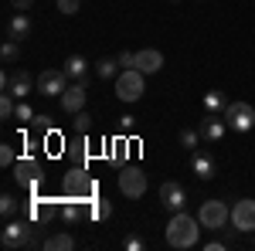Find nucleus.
I'll use <instances>...</instances> for the list:
<instances>
[{
  "mask_svg": "<svg viewBox=\"0 0 255 251\" xmlns=\"http://www.w3.org/2000/svg\"><path fill=\"white\" fill-rule=\"evenodd\" d=\"M116 58H119V65H123V68H133V61H136V51H119Z\"/></svg>",
  "mask_w": 255,
  "mask_h": 251,
  "instance_id": "35",
  "label": "nucleus"
},
{
  "mask_svg": "<svg viewBox=\"0 0 255 251\" xmlns=\"http://www.w3.org/2000/svg\"><path fill=\"white\" fill-rule=\"evenodd\" d=\"M146 187H150V180H146V173H143L139 167H123V170H119V193H123V197L139 200V197L146 193Z\"/></svg>",
  "mask_w": 255,
  "mask_h": 251,
  "instance_id": "8",
  "label": "nucleus"
},
{
  "mask_svg": "<svg viewBox=\"0 0 255 251\" xmlns=\"http://www.w3.org/2000/svg\"><path fill=\"white\" fill-rule=\"evenodd\" d=\"M41 180V163H38V156H31V153H24L14 163V183H20V187H31V183H38Z\"/></svg>",
  "mask_w": 255,
  "mask_h": 251,
  "instance_id": "13",
  "label": "nucleus"
},
{
  "mask_svg": "<svg viewBox=\"0 0 255 251\" xmlns=\"http://www.w3.org/2000/svg\"><path fill=\"white\" fill-rule=\"evenodd\" d=\"M218 234H221V241H225L228 248H235V245H238V234H242V231H238L235 224L228 221V224H225V228H221V231H218Z\"/></svg>",
  "mask_w": 255,
  "mask_h": 251,
  "instance_id": "29",
  "label": "nucleus"
},
{
  "mask_svg": "<svg viewBox=\"0 0 255 251\" xmlns=\"http://www.w3.org/2000/svg\"><path fill=\"white\" fill-rule=\"evenodd\" d=\"M31 231H34V221L27 217H10L3 228H0V248L7 251H17V248H27V238H31Z\"/></svg>",
  "mask_w": 255,
  "mask_h": 251,
  "instance_id": "4",
  "label": "nucleus"
},
{
  "mask_svg": "<svg viewBox=\"0 0 255 251\" xmlns=\"http://www.w3.org/2000/svg\"><path fill=\"white\" fill-rule=\"evenodd\" d=\"M55 7H58L61 14H79L82 3H79V0H55Z\"/></svg>",
  "mask_w": 255,
  "mask_h": 251,
  "instance_id": "33",
  "label": "nucleus"
},
{
  "mask_svg": "<svg viewBox=\"0 0 255 251\" xmlns=\"http://www.w3.org/2000/svg\"><path fill=\"white\" fill-rule=\"evenodd\" d=\"M221 119L228 122L232 133H252L255 129V105H249V102H228V109L221 112Z\"/></svg>",
  "mask_w": 255,
  "mask_h": 251,
  "instance_id": "7",
  "label": "nucleus"
},
{
  "mask_svg": "<svg viewBox=\"0 0 255 251\" xmlns=\"http://www.w3.org/2000/svg\"><path fill=\"white\" fill-rule=\"evenodd\" d=\"M0 88L10 92L14 98H27L31 92H38V75H31V72H24V68H3Z\"/></svg>",
  "mask_w": 255,
  "mask_h": 251,
  "instance_id": "3",
  "label": "nucleus"
},
{
  "mask_svg": "<svg viewBox=\"0 0 255 251\" xmlns=\"http://www.w3.org/2000/svg\"><path fill=\"white\" fill-rule=\"evenodd\" d=\"M92 72H96V78H102V82H116L119 72H123V65H119V58H102L92 65Z\"/></svg>",
  "mask_w": 255,
  "mask_h": 251,
  "instance_id": "19",
  "label": "nucleus"
},
{
  "mask_svg": "<svg viewBox=\"0 0 255 251\" xmlns=\"http://www.w3.org/2000/svg\"><path fill=\"white\" fill-rule=\"evenodd\" d=\"M61 68H65V75L72 78V82H89V75H96V72H92V65L82 58V55H72Z\"/></svg>",
  "mask_w": 255,
  "mask_h": 251,
  "instance_id": "18",
  "label": "nucleus"
},
{
  "mask_svg": "<svg viewBox=\"0 0 255 251\" xmlns=\"http://www.w3.org/2000/svg\"><path fill=\"white\" fill-rule=\"evenodd\" d=\"M72 129L89 136V129H92V116H89L85 109H82V112H75V116H72Z\"/></svg>",
  "mask_w": 255,
  "mask_h": 251,
  "instance_id": "26",
  "label": "nucleus"
},
{
  "mask_svg": "<svg viewBox=\"0 0 255 251\" xmlns=\"http://www.w3.org/2000/svg\"><path fill=\"white\" fill-rule=\"evenodd\" d=\"M197 133H201V143L211 146V143H221L225 133H232V129H228V122H225L221 116H211V112H208V116L197 122Z\"/></svg>",
  "mask_w": 255,
  "mask_h": 251,
  "instance_id": "14",
  "label": "nucleus"
},
{
  "mask_svg": "<svg viewBox=\"0 0 255 251\" xmlns=\"http://www.w3.org/2000/svg\"><path fill=\"white\" fill-rule=\"evenodd\" d=\"M197 241H201V221L191 217L187 211L170 214V221H167V245L177 251H187V248H194Z\"/></svg>",
  "mask_w": 255,
  "mask_h": 251,
  "instance_id": "1",
  "label": "nucleus"
},
{
  "mask_svg": "<svg viewBox=\"0 0 255 251\" xmlns=\"http://www.w3.org/2000/svg\"><path fill=\"white\" fill-rule=\"evenodd\" d=\"M180 146H184V150H197V146H201V133H197V126H194V129H180Z\"/></svg>",
  "mask_w": 255,
  "mask_h": 251,
  "instance_id": "27",
  "label": "nucleus"
},
{
  "mask_svg": "<svg viewBox=\"0 0 255 251\" xmlns=\"http://www.w3.org/2000/svg\"><path fill=\"white\" fill-rule=\"evenodd\" d=\"M0 61L3 65H17L20 61V41H3V48H0Z\"/></svg>",
  "mask_w": 255,
  "mask_h": 251,
  "instance_id": "24",
  "label": "nucleus"
},
{
  "mask_svg": "<svg viewBox=\"0 0 255 251\" xmlns=\"http://www.w3.org/2000/svg\"><path fill=\"white\" fill-rule=\"evenodd\" d=\"M34 116H38V112H34L24 98H17V112H14V119H20V122H34Z\"/></svg>",
  "mask_w": 255,
  "mask_h": 251,
  "instance_id": "30",
  "label": "nucleus"
},
{
  "mask_svg": "<svg viewBox=\"0 0 255 251\" xmlns=\"http://www.w3.org/2000/svg\"><path fill=\"white\" fill-rule=\"evenodd\" d=\"M44 150H48V153H58V150H61V136L58 133H48V136H44Z\"/></svg>",
  "mask_w": 255,
  "mask_h": 251,
  "instance_id": "34",
  "label": "nucleus"
},
{
  "mask_svg": "<svg viewBox=\"0 0 255 251\" xmlns=\"http://www.w3.org/2000/svg\"><path fill=\"white\" fill-rule=\"evenodd\" d=\"M14 163H17L14 146H10V143H3V146H0V167H14Z\"/></svg>",
  "mask_w": 255,
  "mask_h": 251,
  "instance_id": "31",
  "label": "nucleus"
},
{
  "mask_svg": "<svg viewBox=\"0 0 255 251\" xmlns=\"http://www.w3.org/2000/svg\"><path fill=\"white\" fill-rule=\"evenodd\" d=\"M170 3H177V0H170Z\"/></svg>",
  "mask_w": 255,
  "mask_h": 251,
  "instance_id": "41",
  "label": "nucleus"
},
{
  "mask_svg": "<svg viewBox=\"0 0 255 251\" xmlns=\"http://www.w3.org/2000/svg\"><path fill=\"white\" fill-rule=\"evenodd\" d=\"M197 221H201V228H208L211 234H218L232 221V207H228L225 200H204L201 211H197Z\"/></svg>",
  "mask_w": 255,
  "mask_h": 251,
  "instance_id": "6",
  "label": "nucleus"
},
{
  "mask_svg": "<svg viewBox=\"0 0 255 251\" xmlns=\"http://www.w3.org/2000/svg\"><path fill=\"white\" fill-rule=\"evenodd\" d=\"M31 31H34V24H31L27 14H20V10H14V14L7 17V24H3V34H7L10 41H27Z\"/></svg>",
  "mask_w": 255,
  "mask_h": 251,
  "instance_id": "16",
  "label": "nucleus"
},
{
  "mask_svg": "<svg viewBox=\"0 0 255 251\" xmlns=\"http://www.w3.org/2000/svg\"><path fill=\"white\" fill-rule=\"evenodd\" d=\"M61 112L65 116H75V112H82L85 109V102H89V88H85V82H72L65 92H61Z\"/></svg>",
  "mask_w": 255,
  "mask_h": 251,
  "instance_id": "11",
  "label": "nucleus"
},
{
  "mask_svg": "<svg viewBox=\"0 0 255 251\" xmlns=\"http://www.w3.org/2000/svg\"><path fill=\"white\" fill-rule=\"evenodd\" d=\"M225 109H228V95H225V92H218V88L204 92V112H211V116H221Z\"/></svg>",
  "mask_w": 255,
  "mask_h": 251,
  "instance_id": "21",
  "label": "nucleus"
},
{
  "mask_svg": "<svg viewBox=\"0 0 255 251\" xmlns=\"http://www.w3.org/2000/svg\"><path fill=\"white\" fill-rule=\"evenodd\" d=\"M228 245L221 241V238H211V241H204V251H225Z\"/></svg>",
  "mask_w": 255,
  "mask_h": 251,
  "instance_id": "36",
  "label": "nucleus"
},
{
  "mask_svg": "<svg viewBox=\"0 0 255 251\" xmlns=\"http://www.w3.org/2000/svg\"><path fill=\"white\" fill-rule=\"evenodd\" d=\"M252 248H255V238H252Z\"/></svg>",
  "mask_w": 255,
  "mask_h": 251,
  "instance_id": "40",
  "label": "nucleus"
},
{
  "mask_svg": "<svg viewBox=\"0 0 255 251\" xmlns=\"http://www.w3.org/2000/svg\"><path fill=\"white\" fill-rule=\"evenodd\" d=\"M31 3H34V0H10V10H20V14H27V10H31Z\"/></svg>",
  "mask_w": 255,
  "mask_h": 251,
  "instance_id": "37",
  "label": "nucleus"
},
{
  "mask_svg": "<svg viewBox=\"0 0 255 251\" xmlns=\"http://www.w3.org/2000/svg\"><path fill=\"white\" fill-rule=\"evenodd\" d=\"M72 248H75V238L68 231H55L44 238V251H72Z\"/></svg>",
  "mask_w": 255,
  "mask_h": 251,
  "instance_id": "20",
  "label": "nucleus"
},
{
  "mask_svg": "<svg viewBox=\"0 0 255 251\" xmlns=\"http://www.w3.org/2000/svg\"><path fill=\"white\" fill-rule=\"evenodd\" d=\"M232 224L242 234H255V200L252 197H242L232 204Z\"/></svg>",
  "mask_w": 255,
  "mask_h": 251,
  "instance_id": "10",
  "label": "nucleus"
},
{
  "mask_svg": "<svg viewBox=\"0 0 255 251\" xmlns=\"http://www.w3.org/2000/svg\"><path fill=\"white\" fill-rule=\"evenodd\" d=\"M72 85V78L65 75V68H44L38 75V92L48 98H61V92Z\"/></svg>",
  "mask_w": 255,
  "mask_h": 251,
  "instance_id": "9",
  "label": "nucleus"
},
{
  "mask_svg": "<svg viewBox=\"0 0 255 251\" xmlns=\"http://www.w3.org/2000/svg\"><path fill=\"white\" fill-rule=\"evenodd\" d=\"M160 207L170 211V214L187 207V193H184V187H180L177 180H163V183H160Z\"/></svg>",
  "mask_w": 255,
  "mask_h": 251,
  "instance_id": "12",
  "label": "nucleus"
},
{
  "mask_svg": "<svg viewBox=\"0 0 255 251\" xmlns=\"http://www.w3.org/2000/svg\"><path fill=\"white\" fill-rule=\"evenodd\" d=\"M61 197H75V200H96L99 183L89 176V170L82 163H72V170L61 176Z\"/></svg>",
  "mask_w": 255,
  "mask_h": 251,
  "instance_id": "2",
  "label": "nucleus"
},
{
  "mask_svg": "<svg viewBox=\"0 0 255 251\" xmlns=\"http://www.w3.org/2000/svg\"><path fill=\"white\" fill-rule=\"evenodd\" d=\"M113 85H116V98H123V102H139L143 92H146V75L139 68H123Z\"/></svg>",
  "mask_w": 255,
  "mask_h": 251,
  "instance_id": "5",
  "label": "nucleus"
},
{
  "mask_svg": "<svg viewBox=\"0 0 255 251\" xmlns=\"http://www.w3.org/2000/svg\"><path fill=\"white\" fill-rule=\"evenodd\" d=\"M119 126H123V133H133V126H136V119H133V116H123V119H119Z\"/></svg>",
  "mask_w": 255,
  "mask_h": 251,
  "instance_id": "38",
  "label": "nucleus"
},
{
  "mask_svg": "<svg viewBox=\"0 0 255 251\" xmlns=\"http://www.w3.org/2000/svg\"><path fill=\"white\" fill-rule=\"evenodd\" d=\"M68 156H72V163L85 167V160H89V139H85V133H75V143L68 146Z\"/></svg>",
  "mask_w": 255,
  "mask_h": 251,
  "instance_id": "22",
  "label": "nucleus"
},
{
  "mask_svg": "<svg viewBox=\"0 0 255 251\" xmlns=\"http://www.w3.org/2000/svg\"><path fill=\"white\" fill-rule=\"evenodd\" d=\"M14 112H17V98L10 95V92H3V95H0V116L14 119Z\"/></svg>",
  "mask_w": 255,
  "mask_h": 251,
  "instance_id": "28",
  "label": "nucleus"
},
{
  "mask_svg": "<svg viewBox=\"0 0 255 251\" xmlns=\"http://www.w3.org/2000/svg\"><path fill=\"white\" fill-rule=\"evenodd\" d=\"M123 248H126V251H143V248H146V241H143L139 234H126V238H123Z\"/></svg>",
  "mask_w": 255,
  "mask_h": 251,
  "instance_id": "32",
  "label": "nucleus"
},
{
  "mask_svg": "<svg viewBox=\"0 0 255 251\" xmlns=\"http://www.w3.org/2000/svg\"><path fill=\"white\" fill-rule=\"evenodd\" d=\"M34 126H38V129H51V126H48V116H34Z\"/></svg>",
  "mask_w": 255,
  "mask_h": 251,
  "instance_id": "39",
  "label": "nucleus"
},
{
  "mask_svg": "<svg viewBox=\"0 0 255 251\" xmlns=\"http://www.w3.org/2000/svg\"><path fill=\"white\" fill-rule=\"evenodd\" d=\"M17 211H20V200L14 193H3V197H0V214H3V221L17 217Z\"/></svg>",
  "mask_w": 255,
  "mask_h": 251,
  "instance_id": "25",
  "label": "nucleus"
},
{
  "mask_svg": "<svg viewBox=\"0 0 255 251\" xmlns=\"http://www.w3.org/2000/svg\"><path fill=\"white\" fill-rule=\"evenodd\" d=\"M133 68H139L143 75H157L160 68H163V55H160L157 48H143V51H136Z\"/></svg>",
  "mask_w": 255,
  "mask_h": 251,
  "instance_id": "17",
  "label": "nucleus"
},
{
  "mask_svg": "<svg viewBox=\"0 0 255 251\" xmlns=\"http://www.w3.org/2000/svg\"><path fill=\"white\" fill-rule=\"evenodd\" d=\"M215 156H211V150H208V143L204 146H197V150H191V173L197 176V180H211L215 176Z\"/></svg>",
  "mask_w": 255,
  "mask_h": 251,
  "instance_id": "15",
  "label": "nucleus"
},
{
  "mask_svg": "<svg viewBox=\"0 0 255 251\" xmlns=\"http://www.w3.org/2000/svg\"><path fill=\"white\" fill-rule=\"evenodd\" d=\"M89 217H92V221H109V217H113V204H109L106 197L89 200Z\"/></svg>",
  "mask_w": 255,
  "mask_h": 251,
  "instance_id": "23",
  "label": "nucleus"
}]
</instances>
